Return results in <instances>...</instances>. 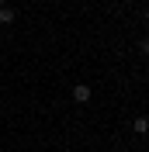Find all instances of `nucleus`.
Masks as SVG:
<instances>
[{
	"label": "nucleus",
	"mask_w": 149,
	"mask_h": 152,
	"mask_svg": "<svg viewBox=\"0 0 149 152\" xmlns=\"http://www.w3.org/2000/svg\"><path fill=\"white\" fill-rule=\"evenodd\" d=\"M139 56L149 59V38H139Z\"/></svg>",
	"instance_id": "4"
},
{
	"label": "nucleus",
	"mask_w": 149,
	"mask_h": 152,
	"mask_svg": "<svg viewBox=\"0 0 149 152\" xmlns=\"http://www.w3.org/2000/svg\"><path fill=\"white\" fill-rule=\"evenodd\" d=\"M14 21H18V10L4 4V7H0V24H14Z\"/></svg>",
	"instance_id": "2"
},
{
	"label": "nucleus",
	"mask_w": 149,
	"mask_h": 152,
	"mask_svg": "<svg viewBox=\"0 0 149 152\" xmlns=\"http://www.w3.org/2000/svg\"><path fill=\"white\" fill-rule=\"evenodd\" d=\"M132 132H135V135H146L149 132V118H135V121H132Z\"/></svg>",
	"instance_id": "3"
},
{
	"label": "nucleus",
	"mask_w": 149,
	"mask_h": 152,
	"mask_svg": "<svg viewBox=\"0 0 149 152\" xmlns=\"http://www.w3.org/2000/svg\"><path fill=\"white\" fill-rule=\"evenodd\" d=\"M4 4H7V0H0V7H4Z\"/></svg>",
	"instance_id": "5"
},
{
	"label": "nucleus",
	"mask_w": 149,
	"mask_h": 152,
	"mask_svg": "<svg viewBox=\"0 0 149 152\" xmlns=\"http://www.w3.org/2000/svg\"><path fill=\"white\" fill-rule=\"evenodd\" d=\"M73 100H76V104H87V100H90V86H87V83H76L73 86Z\"/></svg>",
	"instance_id": "1"
}]
</instances>
